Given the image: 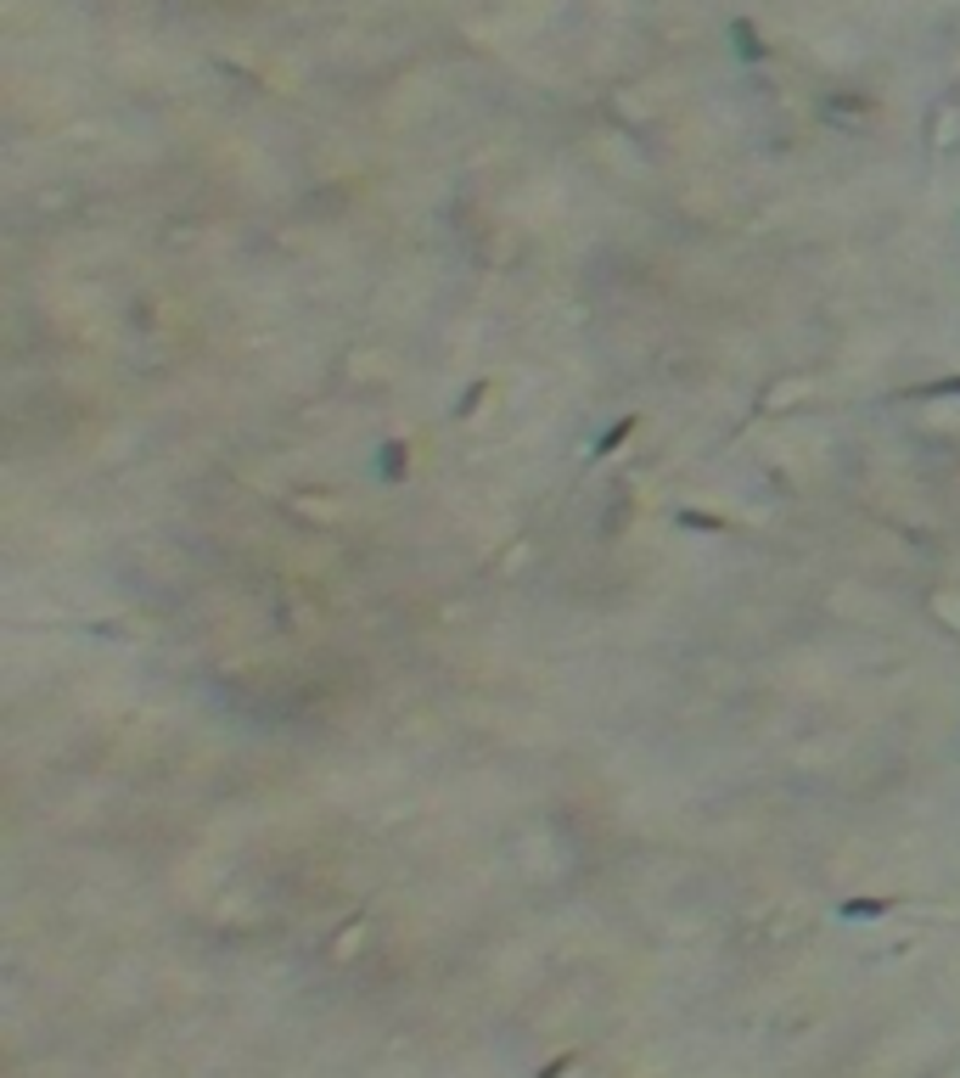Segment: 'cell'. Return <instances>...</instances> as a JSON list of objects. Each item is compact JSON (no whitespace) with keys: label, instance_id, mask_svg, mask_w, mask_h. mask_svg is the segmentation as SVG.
<instances>
[{"label":"cell","instance_id":"obj_7","mask_svg":"<svg viewBox=\"0 0 960 1078\" xmlns=\"http://www.w3.org/2000/svg\"><path fill=\"white\" fill-rule=\"evenodd\" d=\"M573 1067H579V1051H561V1056H556V1062H545L534 1078H568Z\"/></svg>","mask_w":960,"mask_h":1078},{"label":"cell","instance_id":"obj_3","mask_svg":"<svg viewBox=\"0 0 960 1078\" xmlns=\"http://www.w3.org/2000/svg\"><path fill=\"white\" fill-rule=\"evenodd\" d=\"M635 428H641V416H618L612 428H607L602 439H595V449H590V455H595V461H607V455H618V444L635 439Z\"/></svg>","mask_w":960,"mask_h":1078},{"label":"cell","instance_id":"obj_2","mask_svg":"<svg viewBox=\"0 0 960 1078\" xmlns=\"http://www.w3.org/2000/svg\"><path fill=\"white\" fill-rule=\"evenodd\" d=\"M405 472H410V444L388 439L382 455H377V478H382V483H405Z\"/></svg>","mask_w":960,"mask_h":1078},{"label":"cell","instance_id":"obj_4","mask_svg":"<svg viewBox=\"0 0 960 1078\" xmlns=\"http://www.w3.org/2000/svg\"><path fill=\"white\" fill-rule=\"evenodd\" d=\"M674 529H691V534H731V517H713V511H691V506H680V511H674Z\"/></svg>","mask_w":960,"mask_h":1078},{"label":"cell","instance_id":"obj_8","mask_svg":"<svg viewBox=\"0 0 960 1078\" xmlns=\"http://www.w3.org/2000/svg\"><path fill=\"white\" fill-rule=\"evenodd\" d=\"M483 394H489V382H472V388H467V394H460V405H455V416H472Z\"/></svg>","mask_w":960,"mask_h":1078},{"label":"cell","instance_id":"obj_1","mask_svg":"<svg viewBox=\"0 0 960 1078\" xmlns=\"http://www.w3.org/2000/svg\"><path fill=\"white\" fill-rule=\"evenodd\" d=\"M905 899H893V893H871V899H843L837 904V916L843 922H882V916H893Z\"/></svg>","mask_w":960,"mask_h":1078},{"label":"cell","instance_id":"obj_5","mask_svg":"<svg viewBox=\"0 0 960 1078\" xmlns=\"http://www.w3.org/2000/svg\"><path fill=\"white\" fill-rule=\"evenodd\" d=\"M731 40H736V56H742V62H765V56H770V46L758 40V28H753L747 17L731 23Z\"/></svg>","mask_w":960,"mask_h":1078},{"label":"cell","instance_id":"obj_6","mask_svg":"<svg viewBox=\"0 0 960 1078\" xmlns=\"http://www.w3.org/2000/svg\"><path fill=\"white\" fill-rule=\"evenodd\" d=\"M905 400H960V371H955V377H933V382L905 388Z\"/></svg>","mask_w":960,"mask_h":1078}]
</instances>
